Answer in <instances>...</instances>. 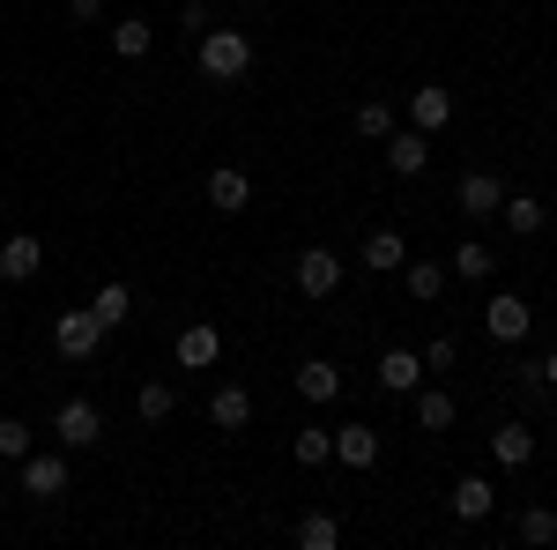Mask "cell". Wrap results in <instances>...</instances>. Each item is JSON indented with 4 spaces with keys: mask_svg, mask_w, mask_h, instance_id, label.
<instances>
[{
    "mask_svg": "<svg viewBox=\"0 0 557 550\" xmlns=\"http://www.w3.org/2000/svg\"><path fill=\"white\" fill-rule=\"evenodd\" d=\"M498 201H506V179H491V171H469V179L454 186V209L469 216V223H483V216H498Z\"/></svg>",
    "mask_w": 557,
    "mask_h": 550,
    "instance_id": "cell-4",
    "label": "cell"
},
{
    "mask_svg": "<svg viewBox=\"0 0 557 550\" xmlns=\"http://www.w3.org/2000/svg\"><path fill=\"white\" fill-rule=\"evenodd\" d=\"M483 328H491V342H520L528 328H535V313H528L520 291H498L491 305H483Z\"/></svg>",
    "mask_w": 557,
    "mask_h": 550,
    "instance_id": "cell-2",
    "label": "cell"
},
{
    "mask_svg": "<svg viewBox=\"0 0 557 550\" xmlns=\"http://www.w3.org/2000/svg\"><path fill=\"white\" fill-rule=\"evenodd\" d=\"M298 394L305 402H335V394H343V372H335L327 357H305L298 365Z\"/></svg>",
    "mask_w": 557,
    "mask_h": 550,
    "instance_id": "cell-19",
    "label": "cell"
},
{
    "mask_svg": "<svg viewBox=\"0 0 557 550\" xmlns=\"http://www.w3.org/2000/svg\"><path fill=\"white\" fill-rule=\"evenodd\" d=\"M209 424L215 431H246V424H253V394H246V387H215L209 394Z\"/></svg>",
    "mask_w": 557,
    "mask_h": 550,
    "instance_id": "cell-12",
    "label": "cell"
},
{
    "mask_svg": "<svg viewBox=\"0 0 557 550\" xmlns=\"http://www.w3.org/2000/svg\"><path fill=\"white\" fill-rule=\"evenodd\" d=\"M498 216H506V231H513V239H535V231H543V201H535V194H506Z\"/></svg>",
    "mask_w": 557,
    "mask_h": 550,
    "instance_id": "cell-23",
    "label": "cell"
},
{
    "mask_svg": "<svg viewBox=\"0 0 557 550\" xmlns=\"http://www.w3.org/2000/svg\"><path fill=\"white\" fill-rule=\"evenodd\" d=\"M215 357H223V335H215L209 320H194V328H178V365H186V372H209Z\"/></svg>",
    "mask_w": 557,
    "mask_h": 550,
    "instance_id": "cell-9",
    "label": "cell"
},
{
    "mask_svg": "<svg viewBox=\"0 0 557 550\" xmlns=\"http://www.w3.org/2000/svg\"><path fill=\"white\" fill-rule=\"evenodd\" d=\"M60 447H97L104 439V417H97V402H60Z\"/></svg>",
    "mask_w": 557,
    "mask_h": 550,
    "instance_id": "cell-8",
    "label": "cell"
},
{
    "mask_svg": "<svg viewBox=\"0 0 557 550\" xmlns=\"http://www.w3.org/2000/svg\"><path fill=\"white\" fill-rule=\"evenodd\" d=\"M446 506H454V521H491V506H498V491H491L483 476H461Z\"/></svg>",
    "mask_w": 557,
    "mask_h": 550,
    "instance_id": "cell-17",
    "label": "cell"
},
{
    "mask_svg": "<svg viewBox=\"0 0 557 550\" xmlns=\"http://www.w3.org/2000/svg\"><path fill=\"white\" fill-rule=\"evenodd\" d=\"M535 372H543V387H550V394H557V350H550V357H543V365H535Z\"/></svg>",
    "mask_w": 557,
    "mask_h": 550,
    "instance_id": "cell-34",
    "label": "cell"
},
{
    "mask_svg": "<svg viewBox=\"0 0 557 550\" xmlns=\"http://www.w3.org/2000/svg\"><path fill=\"white\" fill-rule=\"evenodd\" d=\"M67 15H75V23H97V15H104V0H67Z\"/></svg>",
    "mask_w": 557,
    "mask_h": 550,
    "instance_id": "cell-33",
    "label": "cell"
},
{
    "mask_svg": "<svg viewBox=\"0 0 557 550\" xmlns=\"http://www.w3.org/2000/svg\"><path fill=\"white\" fill-rule=\"evenodd\" d=\"M454 365H461V342H454V335H438V342L424 350V372H454Z\"/></svg>",
    "mask_w": 557,
    "mask_h": 550,
    "instance_id": "cell-32",
    "label": "cell"
},
{
    "mask_svg": "<svg viewBox=\"0 0 557 550\" xmlns=\"http://www.w3.org/2000/svg\"><path fill=\"white\" fill-rule=\"evenodd\" d=\"M491 454H498L506 468H528V462H535V431H528V424H498Z\"/></svg>",
    "mask_w": 557,
    "mask_h": 550,
    "instance_id": "cell-20",
    "label": "cell"
},
{
    "mask_svg": "<svg viewBox=\"0 0 557 550\" xmlns=\"http://www.w3.org/2000/svg\"><path fill=\"white\" fill-rule=\"evenodd\" d=\"M149 45H157V30H149L141 15H120V23H112V52H120V60H149Z\"/></svg>",
    "mask_w": 557,
    "mask_h": 550,
    "instance_id": "cell-22",
    "label": "cell"
},
{
    "mask_svg": "<svg viewBox=\"0 0 557 550\" xmlns=\"http://www.w3.org/2000/svg\"><path fill=\"white\" fill-rule=\"evenodd\" d=\"M253 68V38L246 30H201V75L209 83H238Z\"/></svg>",
    "mask_w": 557,
    "mask_h": 550,
    "instance_id": "cell-1",
    "label": "cell"
},
{
    "mask_svg": "<svg viewBox=\"0 0 557 550\" xmlns=\"http://www.w3.org/2000/svg\"><path fill=\"white\" fill-rule=\"evenodd\" d=\"M0 499H8V491H0Z\"/></svg>",
    "mask_w": 557,
    "mask_h": 550,
    "instance_id": "cell-36",
    "label": "cell"
},
{
    "mask_svg": "<svg viewBox=\"0 0 557 550\" xmlns=\"http://www.w3.org/2000/svg\"><path fill=\"white\" fill-rule=\"evenodd\" d=\"M38 268H45V246L30 239V231H15V239L0 246V276H8V283H30Z\"/></svg>",
    "mask_w": 557,
    "mask_h": 550,
    "instance_id": "cell-11",
    "label": "cell"
},
{
    "mask_svg": "<svg viewBox=\"0 0 557 550\" xmlns=\"http://www.w3.org/2000/svg\"><path fill=\"white\" fill-rule=\"evenodd\" d=\"M431 164V142L417 127L409 134H394V142H386V171H394V179H417V171Z\"/></svg>",
    "mask_w": 557,
    "mask_h": 550,
    "instance_id": "cell-16",
    "label": "cell"
},
{
    "mask_svg": "<svg viewBox=\"0 0 557 550\" xmlns=\"http://www.w3.org/2000/svg\"><path fill=\"white\" fill-rule=\"evenodd\" d=\"M23 454H30V424L0 417V462H23Z\"/></svg>",
    "mask_w": 557,
    "mask_h": 550,
    "instance_id": "cell-31",
    "label": "cell"
},
{
    "mask_svg": "<svg viewBox=\"0 0 557 550\" xmlns=\"http://www.w3.org/2000/svg\"><path fill=\"white\" fill-rule=\"evenodd\" d=\"M417 380H424V357H417V350H386L380 357V387L386 394H417Z\"/></svg>",
    "mask_w": 557,
    "mask_h": 550,
    "instance_id": "cell-15",
    "label": "cell"
},
{
    "mask_svg": "<svg viewBox=\"0 0 557 550\" xmlns=\"http://www.w3.org/2000/svg\"><path fill=\"white\" fill-rule=\"evenodd\" d=\"M491 268H498V254H491L483 239H461V246L446 254V276H461V283H491Z\"/></svg>",
    "mask_w": 557,
    "mask_h": 550,
    "instance_id": "cell-13",
    "label": "cell"
},
{
    "mask_svg": "<svg viewBox=\"0 0 557 550\" xmlns=\"http://www.w3.org/2000/svg\"><path fill=\"white\" fill-rule=\"evenodd\" d=\"M513 528H520V543H535V550H543V543H557V513H550V506H520V521H513Z\"/></svg>",
    "mask_w": 557,
    "mask_h": 550,
    "instance_id": "cell-28",
    "label": "cell"
},
{
    "mask_svg": "<svg viewBox=\"0 0 557 550\" xmlns=\"http://www.w3.org/2000/svg\"><path fill=\"white\" fill-rule=\"evenodd\" d=\"M357 260H364L372 276H401V260H409V246H401V231H372Z\"/></svg>",
    "mask_w": 557,
    "mask_h": 550,
    "instance_id": "cell-18",
    "label": "cell"
},
{
    "mask_svg": "<svg viewBox=\"0 0 557 550\" xmlns=\"http://www.w3.org/2000/svg\"><path fill=\"white\" fill-rule=\"evenodd\" d=\"M172 410H178V387L172 380H149L141 394H134V417H141V424H164Z\"/></svg>",
    "mask_w": 557,
    "mask_h": 550,
    "instance_id": "cell-24",
    "label": "cell"
},
{
    "mask_svg": "<svg viewBox=\"0 0 557 550\" xmlns=\"http://www.w3.org/2000/svg\"><path fill=\"white\" fill-rule=\"evenodd\" d=\"M298 462H305V468L335 462V431H320V424H298Z\"/></svg>",
    "mask_w": 557,
    "mask_h": 550,
    "instance_id": "cell-29",
    "label": "cell"
},
{
    "mask_svg": "<svg viewBox=\"0 0 557 550\" xmlns=\"http://www.w3.org/2000/svg\"><path fill=\"white\" fill-rule=\"evenodd\" d=\"M417 424H424V431H454V394L417 387Z\"/></svg>",
    "mask_w": 557,
    "mask_h": 550,
    "instance_id": "cell-26",
    "label": "cell"
},
{
    "mask_svg": "<svg viewBox=\"0 0 557 550\" xmlns=\"http://www.w3.org/2000/svg\"><path fill=\"white\" fill-rule=\"evenodd\" d=\"M23 491H30V499H60V491H67V454H38V447H30V454H23Z\"/></svg>",
    "mask_w": 557,
    "mask_h": 550,
    "instance_id": "cell-6",
    "label": "cell"
},
{
    "mask_svg": "<svg viewBox=\"0 0 557 550\" xmlns=\"http://www.w3.org/2000/svg\"><path fill=\"white\" fill-rule=\"evenodd\" d=\"M335 462H343V468H372V462H380V431L349 417L343 431H335Z\"/></svg>",
    "mask_w": 557,
    "mask_h": 550,
    "instance_id": "cell-10",
    "label": "cell"
},
{
    "mask_svg": "<svg viewBox=\"0 0 557 550\" xmlns=\"http://www.w3.org/2000/svg\"><path fill=\"white\" fill-rule=\"evenodd\" d=\"M357 134H364V142H386V134H394V112H386L380 97H364V105H357Z\"/></svg>",
    "mask_w": 557,
    "mask_h": 550,
    "instance_id": "cell-30",
    "label": "cell"
},
{
    "mask_svg": "<svg viewBox=\"0 0 557 550\" xmlns=\"http://www.w3.org/2000/svg\"><path fill=\"white\" fill-rule=\"evenodd\" d=\"M298 543L305 550H335V543H343V521H335V513H305V521H298Z\"/></svg>",
    "mask_w": 557,
    "mask_h": 550,
    "instance_id": "cell-27",
    "label": "cell"
},
{
    "mask_svg": "<svg viewBox=\"0 0 557 550\" xmlns=\"http://www.w3.org/2000/svg\"><path fill=\"white\" fill-rule=\"evenodd\" d=\"M246 201H253V179H246V171H209V209H223V216H238L246 209Z\"/></svg>",
    "mask_w": 557,
    "mask_h": 550,
    "instance_id": "cell-14",
    "label": "cell"
},
{
    "mask_svg": "<svg viewBox=\"0 0 557 550\" xmlns=\"http://www.w3.org/2000/svg\"><path fill=\"white\" fill-rule=\"evenodd\" d=\"M89 313H97V328H104V335H112V328H120V320H127V313H134L127 283H104V291L89 297Z\"/></svg>",
    "mask_w": 557,
    "mask_h": 550,
    "instance_id": "cell-25",
    "label": "cell"
},
{
    "mask_svg": "<svg viewBox=\"0 0 557 550\" xmlns=\"http://www.w3.org/2000/svg\"><path fill=\"white\" fill-rule=\"evenodd\" d=\"M0 342H8V313H0Z\"/></svg>",
    "mask_w": 557,
    "mask_h": 550,
    "instance_id": "cell-35",
    "label": "cell"
},
{
    "mask_svg": "<svg viewBox=\"0 0 557 550\" xmlns=\"http://www.w3.org/2000/svg\"><path fill=\"white\" fill-rule=\"evenodd\" d=\"M343 291V260L327 254V246H305L298 254V297H335Z\"/></svg>",
    "mask_w": 557,
    "mask_h": 550,
    "instance_id": "cell-3",
    "label": "cell"
},
{
    "mask_svg": "<svg viewBox=\"0 0 557 550\" xmlns=\"http://www.w3.org/2000/svg\"><path fill=\"white\" fill-rule=\"evenodd\" d=\"M401 283H409L417 305H431V297L446 291V260H401Z\"/></svg>",
    "mask_w": 557,
    "mask_h": 550,
    "instance_id": "cell-21",
    "label": "cell"
},
{
    "mask_svg": "<svg viewBox=\"0 0 557 550\" xmlns=\"http://www.w3.org/2000/svg\"><path fill=\"white\" fill-rule=\"evenodd\" d=\"M409 120H417V134H438L446 120H454V89L446 83H417L409 89Z\"/></svg>",
    "mask_w": 557,
    "mask_h": 550,
    "instance_id": "cell-7",
    "label": "cell"
},
{
    "mask_svg": "<svg viewBox=\"0 0 557 550\" xmlns=\"http://www.w3.org/2000/svg\"><path fill=\"white\" fill-rule=\"evenodd\" d=\"M52 342H60V357H75V365H83V357H97V342H104V328H97V313H60V328H52Z\"/></svg>",
    "mask_w": 557,
    "mask_h": 550,
    "instance_id": "cell-5",
    "label": "cell"
}]
</instances>
